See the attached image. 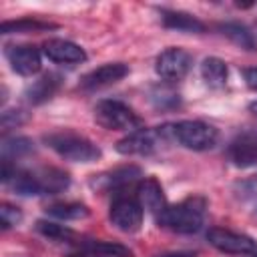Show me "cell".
Listing matches in <instances>:
<instances>
[{
	"label": "cell",
	"instance_id": "52a82bcc",
	"mask_svg": "<svg viewBox=\"0 0 257 257\" xmlns=\"http://www.w3.org/2000/svg\"><path fill=\"white\" fill-rule=\"evenodd\" d=\"M143 207L133 197H116L110 205V223L122 233H135L143 225Z\"/></svg>",
	"mask_w": 257,
	"mask_h": 257
},
{
	"label": "cell",
	"instance_id": "7c38bea8",
	"mask_svg": "<svg viewBox=\"0 0 257 257\" xmlns=\"http://www.w3.org/2000/svg\"><path fill=\"white\" fill-rule=\"evenodd\" d=\"M42 52L48 60L52 62H60V64H78V62H84L86 60V52L70 42V40H64V38H50L42 44Z\"/></svg>",
	"mask_w": 257,
	"mask_h": 257
},
{
	"label": "cell",
	"instance_id": "30bf717a",
	"mask_svg": "<svg viewBox=\"0 0 257 257\" xmlns=\"http://www.w3.org/2000/svg\"><path fill=\"white\" fill-rule=\"evenodd\" d=\"M126 74H128V66L126 64L108 62V64H102V66L90 70L88 74H84L80 78V86L84 90H98V88H104V86H110V84L122 80Z\"/></svg>",
	"mask_w": 257,
	"mask_h": 257
},
{
	"label": "cell",
	"instance_id": "f1b7e54d",
	"mask_svg": "<svg viewBox=\"0 0 257 257\" xmlns=\"http://www.w3.org/2000/svg\"><path fill=\"white\" fill-rule=\"evenodd\" d=\"M249 110H251V112H253V114H255V116H257V100H255V102H251V104H249Z\"/></svg>",
	"mask_w": 257,
	"mask_h": 257
},
{
	"label": "cell",
	"instance_id": "5bb4252c",
	"mask_svg": "<svg viewBox=\"0 0 257 257\" xmlns=\"http://www.w3.org/2000/svg\"><path fill=\"white\" fill-rule=\"evenodd\" d=\"M139 177H143L141 169L135 165H126V167H116L108 173L98 175L96 179L90 181V185L98 191H116V189H122L131 183H135Z\"/></svg>",
	"mask_w": 257,
	"mask_h": 257
},
{
	"label": "cell",
	"instance_id": "8fae6325",
	"mask_svg": "<svg viewBox=\"0 0 257 257\" xmlns=\"http://www.w3.org/2000/svg\"><path fill=\"white\" fill-rule=\"evenodd\" d=\"M6 58H8V62L12 66V70L22 74V76H32L42 66V58H40L38 48L28 46V44L8 46L6 48Z\"/></svg>",
	"mask_w": 257,
	"mask_h": 257
},
{
	"label": "cell",
	"instance_id": "e0dca14e",
	"mask_svg": "<svg viewBox=\"0 0 257 257\" xmlns=\"http://www.w3.org/2000/svg\"><path fill=\"white\" fill-rule=\"evenodd\" d=\"M201 76L209 86L221 88L227 82V64L217 56H207L201 64Z\"/></svg>",
	"mask_w": 257,
	"mask_h": 257
},
{
	"label": "cell",
	"instance_id": "44dd1931",
	"mask_svg": "<svg viewBox=\"0 0 257 257\" xmlns=\"http://www.w3.org/2000/svg\"><path fill=\"white\" fill-rule=\"evenodd\" d=\"M46 213L62 221H76V219L88 217L90 211L82 203H52L46 207Z\"/></svg>",
	"mask_w": 257,
	"mask_h": 257
},
{
	"label": "cell",
	"instance_id": "9c48e42d",
	"mask_svg": "<svg viewBox=\"0 0 257 257\" xmlns=\"http://www.w3.org/2000/svg\"><path fill=\"white\" fill-rule=\"evenodd\" d=\"M229 161L239 169L257 167V128H245L235 135L227 149Z\"/></svg>",
	"mask_w": 257,
	"mask_h": 257
},
{
	"label": "cell",
	"instance_id": "484cf974",
	"mask_svg": "<svg viewBox=\"0 0 257 257\" xmlns=\"http://www.w3.org/2000/svg\"><path fill=\"white\" fill-rule=\"evenodd\" d=\"M243 78H245V84L257 92V68H243Z\"/></svg>",
	"mask_w": 257,
	"mask_h": 257
},
{
	"label": "cell",
	"instance_id": "ac0fdd59",
	"mask_svg": "<svg viewBox=\"0 0 257 257\" xmlns=\"http://www.w3.org/2000/svg\"><path fill=\"white\" fill-rule=\"evenodd\" d=\"M163 24L181 32H203L205 24L187 12H163Z\"/></svg>",
	"mask_w": 257,
	"mask_h": 257
},
{
	"label": "cell",
	"instance_id": "ba28073f",
	"mask_svg": "<svg viewBox=\"0 0 257 257\" xmlns=\"http://www.w3.org/2000/svg\"><path fill=\"white\" fill-rule=\"evenodd\" d=\"M191 64H193V58H191V54L187 50L171 46V48L163 50L157 56L155 70L165 80H181L191 70Z\"/></svg>",
	"mask_w": 257,
	"mask_h": 257
},
{
	"label": "cell",
	"instance_id": "603a6c76",
	"mask_svg": "<svg viewBox=\"0 0 257 257\" xmlns=\"http://www.w3.org/2000/svg\"><path fill=\"white\" fill-rule=\"evenodd\" d=\"M80 249L108 255V257H133V251L128 247H124L120 243H112V241H86L80 245Z\"/></svg>",
	"mask_w": 257,
	"mask_h": 257
},
{
	"label": "cell",
	"instance_id": "4316f807",
	"mask_svg": "<svg viewBox=\"0 0 257 257\" xmlns=\"http://www.w3.org/2000/svg\"><path fill=\"white\" fill-rule=\"evenodd\" d=\"M159 257H197V253H193V251H171V253H163Z\"/></svg>",
	"mask_w": 257,
	"mask_h": 257
},
{
	"label": "cell",
	"instance_id": "7a4b0ae2",
	"mask_svg": "<svg viewBox=\"0 0 257 257\" xmlns=\"http://www.w3.org/2000/svg\"><path fill=\"white\" fill-rule=\"evenodd\" d=\"M44 143L62 159L74 161V163H92L100 159V149L84 135H78L74 131H56L44 137Z\"/></svg>",
	"mask_w": 257,
	"mask_h": 257
},
{
	"label": "cell",
	"instance_id": "f546056e",
	"mask_svg": "<svg viewBox=\"0 0 257 257\" xmlns=\"http://www.w3.org/2000/svg\"><path fill=\"white\" fill-rule=\"evenodd\" d=\"M251 257H257V251H255V253H253V255H251Z\"/></svg>",
	"mask_w": 257,
	"mask_h": 257
},
{
	"label": "cell",
	"instance_id": "d6986e66",
	"mask_svg": "<svg viewBox=\"0 0 257 257\" xmlns=\"http://www.w3.org/2000/svg\"><path fill=\"white\" fill-rule=\"evenodd\" d=\"M56 24L52 22H42L36 18H20V20H6L0 24L2 34H22V32H42V30H52Z\"/></svg>",
	"mask_w": 257,
	"mask_h": 257
},
{
	"label": "cell",
	"instance_id": "7402d4cb",
	"mask_svg": "<svg viewBox=\"0 0 257 257\" xmlns=\"http://www.w3.org/2000/svg\"><path fill=\"white\" fill-rule=\"evenodd\" d=\"M219 30L229 38L233 40L235 44H239L241 48H247V50H253L255 48V40H253V34L247 30V26L239 24V22H225L219 26Z\"/></svg>",
	"mask_w": 257,
	"mask_h": 257
},
{
	"label": "cell",
	"instance_id": "5b68a950",
	"mask_svg": "<svg viewBox=\"0 0 257 257\" xmlns=\"http://www.w3.org/2000/svg\"><path fill=\"white\" fill-rule=\"evenodd\" d=\"M173 139L171 124L157 126V128H137L128 133L124 139L116 143V151L120 155H151L155 153L163 141Z\"/></svg>",
	"mask_w": 257,
	"mask_h": 257
},
{
	"label": "cell",
	"instance_id": "cb8c5ba5",
	"mask_svg": "<svg viewBox=\"0 0 257 257\" xmlns=\"http://www.w3.org/2000/svg\"><path fill=\"white\" fill-rule=\"evenodd\" d=\"M32 151H34V143L26 137H12V139H4V143H2V157L8 161L24 157Z\"/></svg>",
	"mask_w": 257,
	"mask_h": 257
},
{
	"label": "cell",
	"instance_id": "ffe728a7",
	"mask_svg": "<svg viewBox=\"0 0 257 257\" xmlns=\"http://www.w3.org/2000/svg\"><path fill=\"white\" fill-rule=\"evenodd\" d=\"M36 231L48 239H54V241H64V243H74L78 239V235L66 227V225H60V223H54V221H46V219H40L36 221Z\"/></svg>",
	"mask_w": 257,
	"mask_h": 257
},
{
	"label": "cell",
	"instance_id": "6da1fadb",
	"mask_svg": "<svg viewBox=\"0 0 257 257\" xmlns=\"http://www.w3.org/2000/svg\"><path fill=\"white\" fill-rule=\"evenodd\" d=\"M205 209L207 201L203 197H189L177 205H167V209L157 217V223L175 233H197L205 221Z\"/></svg>",
	"mask_w": 257,
	"mask_h": 257
},
{
	"label": "cell",
	"instance_id": "83f0119b",
	"mask_svg": "<svg viewBox=\"0 0 257 257\" xmlns=\"http://www.w3.org/2000/svg\"><path fill=\"white\" fill-rule=\"evenodd\" d=\"M72 257H108V255H100V253H92V251H80L78 255H72Z\"/></svg>",
	"mask_w": 257,
	"mask_h": 257
},
{
	"label": "cell",
	"instance_id": "277c9868",
	"mask_svg": "<svg viewBox=\"0 0 257 257\" xmlns=\"http://www.w3.org/2000/svg\"><path fill=\"white\" fill-rule=\"evenodd\" d=\"M173 139L191 151H209L217 143V128L203 120H179L171 124Z\"/></svg>",
	"mask_w": 257,
	"mask_h": 257
},
{
	"label": "cell",
	"instance_id": "2e32d148",
	"mask_svg": "<svg viewBox=\"0 0 257 257\" xmlns=\"http://www.w3.org/2000/svg\"><path fill=\"white\" fill-rule=\"evenodd\" d=\"M60 86V76L58 74H52V72H46L42 74L38 80H34L28 88H26V100L32 102V104H42L46 100H50L56 90Z\"/></svg>",
	"mask_w": 257,
	"mask_h": 257
},
{
	"label": "cell",
	"instance_id": "3957f363",
	"mask_svg": "<svg viewBox=\"0 0 257 257\" xmlns=\"http://www.w3.org/2000/svg\"><path fill=\"white\" fill-rule=\"evenodd\" d=\"M94 120L108 131H137L143 126L141 116L120 100H100L94 106Z\"/></svg>",
	"mask_w": 257,
	"mask_h": 257
},
{
	"label": "cell",
	"instance_id": "4fadbf2b",
	"mask_svg": "<svg viewBox=\"0 0 257 257\" xmlns=\"http://www.w3.org/2000/svg\"><path fill=\"white\" fill-rule=\"evenodd\" d=\"M30 173H32V181L36 187V195H56L68 189L70 185L68 173L56 167H42Z\"/></svg>",
	"mask_w": 257,
	"mask_h": 257
},
{
	"label": "cell",
	"instance_id": "9a60e30c",
	"mask_svg": "<svg viewBox=\"0 0 257 257\" xmlns=\"http://www.w3.org/2000/svg\"><path fill=\"white\" fill-rule=\"evenodd\" d=\"M137 201L141 203V207L149 213H153L155 217H159L165 209H167V199L163 193V187L157 179L147 177L139 183L137 187Z\"/></svg>",
	"mask_w": 257,
	"mask_h": 257
},
{
	"label": "cell",
	"instance_id": "8992f818",
	"mask_svg": "<svg viewBox=\"0 0 257 257\" xmlns=\"http://www.w3.org/2000/svg\"><path fill=\"white\" fill-rule=\"evenodd\" d=\"M207 241L215 249L231 255H253L257 251V243L249 235L223 229V227H211L207 231Z\"/></svg>",
	"mask_w": 257,
	"mask_h": 257
},
{
	"label": "cell",
	"instance_id": "d4e9b609",
	"mask_svg": "<svg viewBox=\"0 0 257 257\" xmlns=\"http://www.w3.org/2000/svg\"><path fill=\"white\" fill-rule=\"evenodd\" d=\"M0 221H2V229H10V227H14V225H18L22 221V213H20L18 207L2 203V207H0Z\"/></svg>",
	"mask_w": 257,
	"mask_h": 257
}]
</instances>
